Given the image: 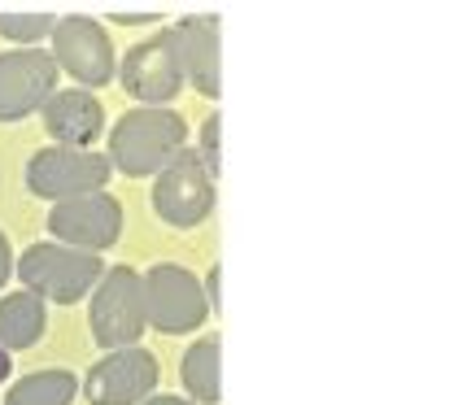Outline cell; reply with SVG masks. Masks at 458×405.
I'll return each instance as SVG.
<instances>
[{"label": "cell", "mask_w": 458, "mask_h": 405, "mask_svg": "<svg viewBox=\"0 0 458 405\" xmlns=\"http://www.w3.org/2000/svg\"><path fill=\"white\" fill-rule=\"evenodd\" d=\"M179 148H188V122L175 109L136 105L106 131L109 166L118 174H127V179H153Z\"/></svg>", "instance_id": "6da1fadb"}, {"label": "cell", "mask_w": 458, "mask_h": 405, "mask_svg": "<svg viewBox=\"0 0 458 405\" xmlns=\"http://www.w3.org/2000/svg\"><path fill=\"white\" fill-rule=\"evenodd\" d=\"M13 274L27 292H36L39 301L48 305H79L92 297L97 279L106 274V262L97 253H83V249H66L57 240H39L27 244L18 257H13Z\"/></svg>", "instance_id": "7a4b0ae2"}, {"label": "cell", "mask_w": 458, "mask_h": 405, "mask_svg": "<svg viewBox=\"0 0 458 405\" xmlns=\"http://www.w3.org/2000/svg\"><path fill=\"white\" fill-rule=\"evenodd\" d=\"M153 214L175 227V232H192L214 214L218 201V174H214L197 148H179L166 166L153 174Z\"/></svg>", "instance_id": "3957f363"}, {"label": "cell", "mask_w": 458, "mask_h": 405, "mask_svg": "<svg viewBox=\"0 0 458 405\" xmlns=\"http://www.w3.org/2000/svg\"><path fill=\"white\" fill-rule=\"evenodd\" d=\"M88 332L101 353L140 344L148 318H144V279L136 266H106L88 297Z\"/></svg>", "instance_id": "277c9868"}, {"label": "cell", "mask_w": 458, "mask_h": 405, "mask_svg": "<svg viewBox=\"0 0 458 405\" xmlns=\"http://www.w3.org/2000/svg\"><path fill=\"white\" fill-rule=\"evenodd\" d=\"M144 279V318L148 332L162 336H192L206 327L210 305L201 292V279L179 262H153L148 270H140Z\"/></svg>", "instance_id": "5b68a950"}, {"label": "cell", "mask_w": 458, "mask_h": 405, "mask_svg": "<svg viewBox=\"0 0 458 405\" xmlns=\"http://www.w3.org/2000/svg\"><path fill=\"white\" fill-rule=\"evenodd\" d=\"M109 157L101 148H57V144H44L31 153L27 162V192L39 197L48 205L74 201V197H92V192H106L109 188Z\"/></svg>", "instance_id": "8992f818"}, {"label": "cell", "mask_w": 458, "mask_h": 405, "mask_svg": "<svg viewBox=\"0 0 458 405\" xmlns=\"http://www.w3.org/2000/svg\"><path fill=\"white\" fill-rule=\"evenodd\" d=\"M48 57L57 62V70H66L83 92L109 88L118 79V48L109 39L106 22L88 18V13L57 18V27L48 35Z\"/></svg>", "instance_id": "52a82bcc"}, {"label": "cell", "mask_w": 458, "mask_h": 405, "mask_svg": "<svg viewBox=\"0 0 458 405\" xmlns=\"http://www.w3.org/2000/svg\"><path fill=\"white\" fill-rule=\"evenodd\" d=\"M118 83L136 105L171 109V101L188 83H183V70H179L175 44H171L166 27L153 31L148 39H136L127 53H118Z\"/></svg>", "instance_id": "ba28073f"}, {"label": "cell", "mask_w": 458, "mask_h": 405, "mask_svg": "<svg viewBox=\"0 0 458 405\" xmlns=\"http://www.w3.org/2000/svg\"><path fill=\"white\" fill-rule=\"evenodd\" d=\"M162 367L157 358L131 344V349H109L97 358V367L79 379V392L88 405H140L157 392Z\"/></svg>", "instance_id": "9c48e42d"}, {"label": "cell", "mask_w": 458, "mask_h": 405, "mask_svg": "<svg viewBox=\"0 0 458 405\" xmlns=\"http://www.w3.org/2000/svg\"><path fill=\"white\" fill-rule=\"evenodd\" d=\"M127 227V214L123 201L109 197V192H92V197H74L48 209V236L66 249H83V253H106L123 240Z\"/></svg>", "instance_id": "30bf717a"}, {"label": "cell", "mask_w": 458, "mask_h": 405, "mask_svg": "<svg viewBox=\"0 0 458 405\" xmlns=\"http://www.w3.org/2000/svg\"><path fill=\"white\" fill-rule=\"evenodd\" d=\"M62 70L48 48H4L0 53V122H22L57 92Z\"/></svg>", "instance_id": "8fae6325"}, {"label": "cell", "mask_w": 458, "mask_h": 405, "mask_svg": "<svg viewBox=\"0 0 458 405\" xmlns=\"http://www.w3.org/2000/svg\"><path fill=\"white\" fill-rule=\"evenodd\" d=\"M171 31V44H175V57H179V70H183V83L192 92H201L206 101H218L223 92V44H218V13H188L166 27Z\"/></svg>", "instance_id": "7c38bea8"}, {"label": "cell", "mask_w": 458, "mask_h": 405, "mask_svg": "<svg viewBox=\"0 0 458 405\" xmlns=\"http://www.w3.org/2000/svg\"><path fill=\"white\" fill-rule=\"evenodd\" d=\"M44 131L57 148H97L101 135L109 131L106 127V105L97 92H83V88H57L44 109Z\"/></svg>", "instance_id": "4fadbf2b"}, {"label": "cell", "mask_w": 458, "mask_h": 405, "mask_svg": "<svg viewBox=\"0 0 458 405\" xmlns=\"http://www.w3.org/2000/svg\"><path fill=\"white\" fill-rule=\"evenodd\" d=\"M44 332H48V305L39 301L36 292H27V288L0 292V349L9 358L39 344Z\"/></svg>", "instance_id": "5bb4252c"}, {"label": "cell", "mask_w": 458, "mask_h": 405, "mask_svg": "<svg viewBox=\"0 0 458 405\" xmlns=\"http://www.w3.org/2000/svg\"><path fill=\"white\" fill-rule=\"evenodd\" d=\"M179 379H183V392L192 405H218V397H223V340H192L179 358Z\"/></svg>", "instance_id": "9a60e30c"}, {"label": "cell", "mask_w": 458, "mask_h": 405, "mask_svg": "<svg viewBox=\"0 0 458 405\" xmlns=\"http://www.w3.org/2000/svg\"><path fill=\"white\" fill-rule=\"evenodd\" d=\"M74 397H79V379L66 367H48L13 379L0 405H74Z\"/></svg>", "instance_id": "2e32d148"}, {"label": "cell", "mask_w": 458, "mask_h": 405, "mask_svg": "<svg viewBox=\"0 0 458 405\" xmlns=\"http://www.w3.org/2000/svg\"><path fill=\"white\" fill-rule=\"evenodd\" d=\"M57 27V13H13L0 9V39H9V48H39Z\"/></svg>", "instance_id": "e0dca14e"}, {"label": "cell", "mask_w": 458, "mask_h": 405, "mask_svg": "<svg viewBox=\"0 0 458 405\" xmlns=\"http://www.w3.org/2000/svg\"><path fill=\"white\" fill-rule=\"evenodd\" d=\"M197 153H201V162L218 174V166H223V118H218V114L206 118V127H201V148H197Z\"/></svg>", "instance_id": "ac0fdd59"}, {"label": "cell", "mask_w": 458, "mask_h": 405, "mask_svg": "<svg viewBox=\"0 0 458 405\" xmlns=\"http://www.w3.org/2000/svg\"><path fill=\"white\" fill-rule=\"evenodd\" d=\"M114 27H157L166 13L162 9H114V13H106Z\"/></svg>", "instance_id": "d6986e66"}, {"label": "cell", "mask_w": 458, "mask_h": 405, "mask_svg": "<svg viewBox=\"0 0 458 405\" xmlns=\"http://www.w3.org/2000/svg\"><path fill=\"white\" fill-rule=\"evenodd\" d=\"M201 292H206V305H210V318H218V314H223V266H218V262L210 266Z\"/></svg>", "instance_id": "ffe728a7"}, {"label": "cell", "mask_w": 458, "mask_h": 405, "mask_svg": "<svg viewBox=\"0 0 458 405\" xmlns=\"http://www.w3.org/2000/svg\"><path fill=\"white\" fill-rule=\"evenodd\" d=\"M13 257H18V253H13V244H9V236L0 232V292H4V283L13 279Z\"/></svg>", "instance_id": "44dd1931"}, {"label": "cell", "mask_w": 458, "mask_h": 405, "mask_svg": "<svg viewBox=\"0 0 458 405\" xmlns=\"http://www.w3.org/2000/svg\"><path fill=\"white\" fill-rule=\"evenodd\" d=\"M140 405H192V401H188V397H171V392H153V397Z\"/></svg>", "instance_id": "7402d4cb"}, {"label": "cell", "mask_w": 458, "mask_h": 405, "mask_svg": "<svg viewBox=\"0 0 458 405\" xmlns=\"http://www.w3.org/2000/svg\"><path fill=\"white\" fill-rule=\"evenodd\" d=\"M9 375H13V358H9V353H4V349H0V384H4V379H9Z\"/></svg>", "instance_id": "603a6c76"}]
</instances>
